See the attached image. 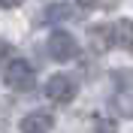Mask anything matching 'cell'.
<instances>
[{
	"label": "cell",
	"mask_w": 133,
	"mask_h": 133,
	"mask_svg": "<svg viewBox=\"0 0 133 133\" xmlns=\"http://www.w3.org/2000/svg\"><path fill=\"white\" fill-rule=\"evenodd\" d=\"M3 82H6L12 91H33L36 73H33V66L27 64V61L15 58V61H9L6 70H3Z\"/></svg>",
	"instance_id": "obj_1"
},
{
	"label": "cell",
	"mask_w": 133,
	"mask_h": 133,
	"mask_svg": "<svg viewBox=\"0 0 133 133\" xmlns=\"http://www.w3.org/2000/svg\"><path fill=\"white\" fill-rule=\"evenodd\" d=\"M112 109L124 118H133V73H115Z\"/></svg>",
	"instance_id": "obj_2"
},
{
	"label": "cell",
	"mask_w": 133,
	"mask_h": 133,
	"mask_svg": "<svg viewBox=\"0 0 133 133\" xmlns=\"http://www.w3.org/2000/svg\"><path fill=\"white\" fill-rule=\"evenodd\" d=\"M76 94H79L76 79H70V76H64V73L51 76L49 82H45V97L55 100V103H70V100H76Z\"/></svg>",
	"instance_id": "obj_3"
},
{
	"label": "cell",
	"mask_w": 133,
	"mask_h": 133,
	"mask_svg": "<svg viewBox=\"0 0 133 133\" xmlns=\"http://www.w3.org/2000/svg\"><path fill=\"white\" fill-rule=\"evenodd\" d=\"M49 55L55 61H73L76 55H79V42L70 36V33H64V30H55L49 36Z\"/></svg>",
	"instance_id": "obj_4"
},
{
	"label": "cell",
	"mask_w": 133,
	"mask_h": 133,
	"mask_svg": "<svg viewBox=\"0 0 133 133\" xmlns=\"http://www.w3.org/2000/svg\"><path fill=\"white\" fill-rule=\"evenodd\" d=\"M55 127V115L45 109H33L21 118V133H49Z\"/></svg>",
	"instance_id": "obj_5"
},
{
	"label": "cell",
	"mask_w": 133,
	"mask_h": 133,
	"mask_svg": "<svg viewBox=\"0 0 133 133\" xmlns=\"http://www.w3.org/2000/svg\"><path fill=\"white\" fill-rule=\"evenodd\" d=\"M66 18H73L70 3H51V6H45V12H42V21H49V24H55V21H66Z\"/></svg>",
	"instance_id": "obj_6"
},
{
	"label": "cell",
	"mask_w": 133,
	"mask_h": 133,
	"mask_svg": "<svg viewBox=\"0 0 133 133\" xmlns=\"http://www.w3.org/2000/svg\"><path fill=\"white\" fill-rule=\"evenodd\" d=\"M115 42H121L124 49L133 51V21H130V18H121V21H118V27H115Z\"/></svg>",
	"instance_id": "obj_7"
},
{
	"label": "cell",
	"mask_w": 133,
	"mask_h": 133,
	"mask_svg": "<svg viewBox=\"0 0 133 133\" xmlns=\"http://www.w3.org/2000/svg\"><path fill=\"white\" fill-rule=\"evenodd\" d=\"M76 3H79V6H82V9H91V6H97L100 0H76Z\"/></svg>",
	"instance_id": "obj_8"
}]
</instances>
